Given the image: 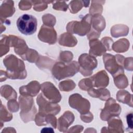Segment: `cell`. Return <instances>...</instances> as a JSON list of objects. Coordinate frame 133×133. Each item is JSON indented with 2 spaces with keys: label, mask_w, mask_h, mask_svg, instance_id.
<instances>
[{
  "label": "cell",
  "mask_w": 133,
  "mask_h": 133,
  "mask_svg": "<svg viewBox=\"0 0 133 133\" xmlns=\"http://www.w3.org/2000/svg\"><path fill=\"white\" fill-rule=\"evenodd\" d=\"M37 103L39 105V113L44 114V113H51L54 115L59 113L60 108L59 105L51 103L47 99L43 97L42 94H41L37 98Z\"/></svg>",
  "instance_id": "obj_8"
},
{
  "label": "cell",
  "mask_w": 133,
  "mask_h": 133,
  "mask_svg": "<svg viewBox=\"0 0 133 133\" xmlns=\"http://www.w3.org/2000/svg\"><path fill=\"white\" fill-rule=\"evenodd\" d=\"M15 12L14 2L10 1H4L1 6V15L4 18L12 16Z\"/></svg>",
  "instance_id": "obj_14"
},
{
  "label": "cell",
  "mask_w": 133,
  "mask_h": 133,
  "mask_svg": "<svg viewBox=\"0 0 133 133\" xmlns=\"http://www.w3.org/2000/svg\"><path fill=\"white\" fill-rule=\"evenodd\" d=\"M75 87V84L71 80H68L62 82L59 85L60 90L64 91H69L72 90Z\"/></svg>",
  "instance_id": "obj_16"
},
{
  "label": "cell",
  "mask_w": 133,
  "mask_h": 133,
  "mask_svg": "<svg viewBox=\"0 0 133 133\" xmlns=\"http://www.w3.org/2000/svg\"><path fill=\"white\" fill-rule=\"evenodd\" d=\"M79 69L77 62L73 61L66 64L62 62H57L55 64L52 70L53 76L58 80H60L66 77L72 76Z\"/></svg>",
  "instance_id": "obj_2"
},
{
  "label": "cell",
  "mask_w": 133,
  "mask_h": 133,
  "mask_svg": "<svg viewBox=\"0 0 133 133\" xmlns=\"http://www.w3.org/2000/svg\"><path fill=\"white\" fill-rule=\"evenodd\" d=\"M38 38L44 42L52 44L55 43L56 42L57 34L52 28L43 25L39 31Z\"/></svg>",
  "instance_id": "obj_11"
},
{
  "label": "cell",
  "mask_w": 133,
  "mask_h": 133,
  "mask_svg": "<svg viewBox=\"0 0 133 133\" xmlns=\"http://www.w3.org/2000/svg\"><path fill=\"white\" fill-rule=\"evenodd\" d=\"M83 1H72L69 4L70 10L72 13H76L81 9L83 6Z\"/></svg>",
  "instance_id": "obj_17"
},
{
  "label": "cell",
  "mask_w": 133,
  "mask_h": 133,
  "mask_svg": "<svg viewBox=\"0 0 133 133\" xmlns=\"http://www.w3.org/2000/svg\"><path fill=\"white\" fill-rule=\"evenodd\" d=\"M53 4V8L56 10H60L65 11L67 10L68 6L64 1H57L54 2Z\"/></svg>",
  "instance_id": "obj_18"
},
{
  "label": "cell",
  "mask_w": 133,
  "mask_h": 133,
  "mask_svg": "<svg viewBox=\"0 0 133 133\" xmlns=\"http://www.w3.org/2000/svg\"><path fill=\"white\" fill-rule=\"evenodd\" d=\"M103 61L105 69L115 77L118 75L124 73V70L122 65H118L116 62V58L109 54L103 56Z\"/></svg>",
  "instance_id": "obj_9"
},
{
  "label": "cell",
  "mask_w": 133,
  "mask_h": 133,
  "mask_svg": "<svg viewBox=\"0 0 133 133\" xmlns=\"http://www.w3.org/2000/svg\"><path fill=\"white\" fill-rule=\"evenodd\" d=\"M90 49L89 54L95 56H100L106 51L105 46L102 43L97 39L91 40L89 42Z\"/></svg>",
  "instance_id": "obj_13"
},
{
  "label": "cell",
  "mask_w": 133,
  "mask_h": 133,
  "mask_svg": "<svg viewBox=\"0 0 133 133\" xmlns=\"http://www.w3.org/2000/svg\"><path fill=\"white\" fill-rule=\"evenodd\" d=\"M91 32H93V31H91ZM94 33H96V31H95V32H94ZM97 34H98V33H97ZM92 35H93V34H92V35H91V36H90V37H92ZM95 36H96V37H97V38H98V37H99V35H97V34H95Z\"/></svg>",
  "instance_id": "obj_21"
},
{
  "label": "cell",
  "mask_w": 133,
  "mask_h": 133,
  "mask_svg": "<svg viewBox=\"0 0 133 133\" xmlns=\"http://www.w3.org/2000/svg\"><path fill=\"white\" fill-rule=\"evenodd\" d=\"M88 94L90 95V96L99 98L102 100H106L109 97H110V96L109 91L108 90L102 88L98 90L91 89L88 91Z\"/></svg>",
  "instance_id": "obj_15"
},
{
  "label": "cell",
  "mask_w": 133,
  "mask_h": 133,
  "mask_svg": "<svg viewBox=\"0 0 133 133\" xmlns=\"http://www.w3.org/2000/svg\"><path fill=\"white\" fill-rule=\"evenodd\" d=\"M4 64L7 68L8 77L12 78H24L26 73L23 62L14 55H9L4 60Z\"/></svg>",
  "instance_id": "obj_1"
},
{
  "label": "cell",
  "mask_w": 133,
  "mask_h": 133,
  "mask_svg": "<svg viewBox=\"0 0 133 133\" xmlns=\"http://www.w3.org/2000/svg\"><path fill=\"white\" fill-rule=\"evenodd\" d=\"M37 25L36 18L31 15L24 14L17 21V26L19 31L26 35L34 34L36 31Z\"/></svg>",
  "instance_id": "obj_3"
},
{
  "label": "cell",
  "mask_w": 133,
  "mask_h": 133,
  "mask_svg": "<svg viewBox=\"0 0 133 133\" xmlns=\"http://www.w3.org/2000/svg\"><path fill=\"white\" fill-rule=\"evenodd\" d=\"M121 111L120 106L115 102V100L111 98L106 102L104 108L101 114V118L102 120L106 121L112 116L118 115Z\"/></svg>",
  "instance_id": "obj_7"
},
{
  "label": "cell",
  "mask_w": 133,
  "mask_h": 133,
  "mask_svg": "<svg viewBox=\"0 0 133 133\" xmlns=\"http://www.w3.org/2000/svg\"><path fill=\"white\" fill-rule=\"evenodd\" d=\"M81 73L84 76L90 75L92 74V70L97 65V61L94 57L86 54H82L78 59Z\"/></svg>",
  "instance_id": "obj_5"
},
{
  "label": "cell",
  "mask_w": 133,
  "mask_h": 133,
  "mask_svg": "<svg viewBox=\"0 0 133 133\" xmlns=\"http://www.w3.org/2000/svg\"><path fill=\"white\" fill-rule=\"evenodd\" d=\"M42 90L44 96L50 102L57 103L60 101V94L51 83H44L42 85Z\"/></svg>",
  "instance_id": "obj_10"
},
{
  "label": "cell",
  "mask_w": 133,
  "mask_h": 133,
  "mask_svg": "<svg viewBox=\"0 0 133 133\" xmlns=\"http://www.w3.org/2000/svg\"><path fill=\"white\" fill-rule=\"evenodd\" d=\"M132 113H130L127 115V122L128 124V127L132 129Z\"/></svg>",
  "instance_id": "obj_20"
},
{
  "label": "cell",
  "mask_w": 133,
  "mask_h": 133,
  "mask_svg": "<svg viewBox=\"0 0 133 133\" xmlns=\"http://www.w3.org/2000/svg\"><path fill=\"white\" fill-rule=\"evenodd\" d=\"M32 4L30 1H20L19 4V7L20 9L28 10L31 7Z\"/></svg>",
  "instance_id": "obj_19"
},
{
  "label": "cell",
  "mask_w": 133,
  "mask_h": 133,
  "mask_svg": "<svg viewBox=\"0 0 133 133\" xmlns=\"http://www.w3.org/2000/svg\"><path fill=\"white\" fill-rule=\"evenodd\" d=\"M91 19V17L89 15H87L81 22L72 21L70 22L66 28L68 31L71 33H75L79 35H86L87 32H87L90 30Z\"/></svg>",
  "instance_id": "obj_4"
},
{
  "label": "cell",
  "mask_w": 133,
  "mask_h": 133,
  "mask_svg": "<svg viewBox=\"0 0 133 133\" xmlns=\"http://www.w3.org/2000/svg\"><path fill=\"white\" fill-rule=\"evenodd\" d=\"M92 86L97 88H104L109 84V77L106 72L103 70L98 72L96 74L90 78Z\"/></svg>",
  "instance_id": "obj_12"
},
{
  "label": "cell",
  "mask_w": 133,
  "mask_h": 133,
  "mask_svg": "<svg viewBox=\"0 0 133 133\" xmlns=\"http://www.w3.org/2000/svg\"><path fill=\"white\" fill-rule=\"evenodd\" d=\"M69 104L70 107L79 111L81 114L89 112L90 103L87 99L82 98L81 95L79 94H73L70 97Z\"/></svg>",
  "instance_id": "obj_6"
}]
</instances>
